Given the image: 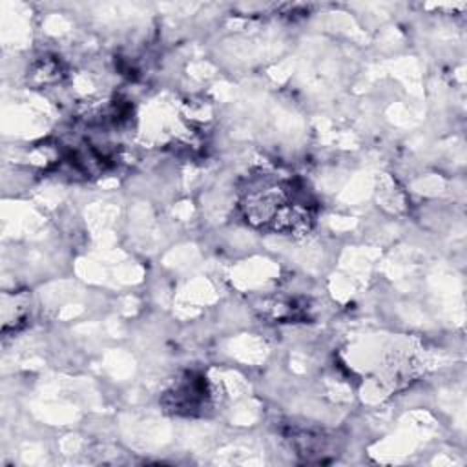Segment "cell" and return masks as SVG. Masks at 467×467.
<instances>
[{
  "label": "cell",
  "instance_id": "1",
  "mask_svg": "<svg viewBox=\"0 0 467 467\" xmlns=\"http://www.w3.org/2000/svg\"><path fill=\"white\" fill-rule=\"evenodd\" d=\"M246 219L259 228L281 234L308 230L312 202L306 192L294 181L274 173L252 175L243 188Z\"/></svg>",
  "mask_w": 467,
  "mask_h": 467
},
{
  "label": "cell",
  "instance_id": "2",
  "mask_svg": "<svg viewBox=\"0 0 467 467\" xmlns=\"http://www.w3.org/2000/svg\"><path fill=\"white\" fill-rule=\"evenodd\" d=\"M210 403V389L202 376H186L179 379L171 390L166 392V405L173 412L195 414L208 407Z\"/></svg>",
  "mask_w": 467,
  "mask_h": 467
}]
</instances>
